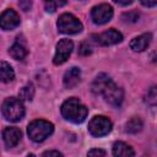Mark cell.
Instances as JSON below:
<instances>
[{
	"mask_svg": "<svg viewBox=\"0 0 157 157\" xmlns=\"http://www.w3.org/2000/svg\"><path fill=\"white\" fill-rule=\"evenodd\" d=\"M61 114L66 120H69L71 123H75V124H78V123H82L86 119V117L88 114V110L77 98L72 97V98L66 99L63 103Z\"/></svg>",
	"mask_w": 157,
	"mask_h": 157,
	"instance_id": "1",
	"label": "cell"
},
{
	"mask_svg": "<svg viewBox=\"0 0 157 157\" xmlns=\"http://www.w3.org/2000/svg\"><path fill=\"white\" fill-rule=\"evenodd\" d=\"M54 126L52 123L43 120V119H37L33 120L28 128H27V134L29 139L34 142H42L44 141L49 135L53 134Z\"/></svg>",
	"mask_w": 157,
	"mask_h": 157,
	"instance_id": "2",
	"label": "cell"
},
{
	"mask_svg": "<svg viewBox=\"0 0 157 157\" xmlns=\"http://www.w3.org/2000/svg\"><path fill=\"white\" fill-rule=\"evenodd\" d=\"M1 110H2V115L5 117V119L13 121V123L20 121L25 115V107L22 102L15 97L6 98L2 103Z\"/></svg>",
	"mask_w": 157,
	"mask_h": 157,
	"instance_id": "3",
	"label": "cell"
},
{
	"mask_svg": "<svg viewBox=\"0 0 157 157\" xmlns=\"http://www.w3.org/2000/svg\"><path fill=\"white\" fill-rule=\"evenodd\" d=\"M58 29L65 34H76L82 31V23L71 13H63L58 20Z\"/></svg>",
	"mask_w": 157,
	"mask_h": 157,
	"instance_id": "4",
	"label": "cell"
},
{
	"mask_svg": "<svg viewBox=\"0 0 157 157\" xmlns=\"http://www.w3.org/2000/svg\"><path fill=\"white\" fill-rule=\"evenodd\" d=\"M112 130V121L103 115H97L91 119L88 123V131L92 136L101 137L109 134Z\"/></svg>",
	"mask_w": 157,
	"mask_h": 157,
	"instance_id": "5",
	"label": "cell"
},
{
	"mask_svg": "<svg viewBox=\"0 0 157 157\" xmlns=\"http://www.w3.org/2000/svg\"><path fill=\"white\" fill-rule=\"evenodd\" d=\"M101 94H103L104 99L109 104H112L113 107H119L121 104L123 99H124V92H123V90L120 87H118L112 80L107 83V86L103 88V91H102Z\"/></svg>",
	"mask_w": 157,
	"mask_h": 157,
	"instance_id": "6",
	"label": "cell"
},
{
	"mask_svg": "<svg viewBox=\"0 0 157 157\" xmlns=\"http://www.w3.org/2000/svg\"><path fill=\"white\" fill-rule=\"evenodd\" d=\"M113 17V7L108 4H101L94 6L91 11V18L96 25H103L110 21Z\"/></svg>",
	"mask_w": 157,
	"mask_h": 157,
	"instance_id": "7",
	"label": "cell"
},
{
	"mask_svg": "<svg viewBox=\"0 0 157 157\" xmlns=\"http://www.w3.org/2000/svg\"><path fill=\"white\" fill-rule=\"evenodd\" d=\"M72 49H74V43H72L70 39H61V40L56 44L55 55H54V59H53L54 64H55V65H61V64H64V63L69 59V56H70Z\"/></svg>",
	"mask_w": 157,
	"mask_h": 157,
	"instance_id": "8",
	"label": "cell"
},
{
	"mask_svg": "<svg viewBox=\"0 0 157 157\" xmlns=\"http://www.w3.org/2000/svg\"><path fill=\"white\" fill-rule=\"evenodd\" d=\"M94 38H96V42L99 43L101 45H113V44L120 43L123 40L121 33L114 28H110L98 36H94Z\"/></svg>",
	"mask_w": 157,
	"mask_h": 157,
	"instance_id": "9",
	"label": "cell"
},
{
	"mask_svg": "<svg viewBox=\"0 0 157 157\" xmlns=\"http://www.w3.org/2000/svg\"><path fill=\"white\" fill-rule=\"evenodd\" d=\"M20 25V16L16 13V11L7 9L5 10L0 16V27L5 31H10L16 28Z\"/></svg>",
	"mask_w": 157,
	"mask_h": 157,
	"instance_id": "10",
	"label": "cell"
},
{
	"mask_svg": "<svg viewBox=\"0 0 157 157\" xmlns=\"http://www.w3.org/2000/svg\"><path fill=\"white\" fill-rule=\"evenodd\" d=\"M21 130L18 128H15V126H10V128H6L2 132V139H4V142L7 147H15L20 140H21Z\"/></svg>",
	"mask_w": 157,
	"mask_h": 157,
	"instance_id": "11",
	"label": "cell"
},
{
	"mask_svg": "<svg viewBox=\"0 0 157 157\" xmlns=\"http://www.w3.org/2000/svg\"><path fill=\"white\" fill-rule=\"evenodd\" d=\"M152 40V36L151 33H144L139 37H135L131 42H130V48L134 52H144L151 43Z\"/></svg>",
	"mask_w": 157,
	"mask_h": 157,
	"instance_id": "12",
	"label": "cell"
},
{
	"mask_svg": "<svg viewBox=\"0 0 157 157\" xmlns=\"http://www.w3.org/2000/svg\"><path fill=\"white\" fill-rule=\"evenodd\" d=\"M81 78V71L78 67H71L69 69L64 75V86L66 88H74Z\"/></svg>",
	"mask_w": 157,
	"mask_h": 157,
	"instance_id": "13",
	"label": "cell"
},
{
	"mask_svg": "<svg viewBox=\"0 0 157 157\" xmlns=\"http://www.w3.org/2000/svg\"><path fill=\"white\" fill-rule=\"evenodd\" d=\"M113 155L118 157H131L135 155V152L128 144L123 141H118L113 145Z\"/></svg>",
	"mask_w": 157,
	"mask_h": 157,
	"instance_id": "14",
	"label": "cell"
},
{
	"mask_svg": "<svg viewBox=\"0 0 157 157\" xmlns=\"http://www.w3.org/2000/svg\"><path fill=\"white\" fill-rule=\"evenodd\" d=\"M15 78V72L12 66L6 61H0V81L1 82H11Z\"/></svg>",
	"mask_w": 157,
	"mask_h": 157,
	"instance_id": "15",
	"label": "cell"
},
{
	"mask_svg": "<svg viewBox=\"0 0 157 157\" xmlns=\"http://www.w3.org/2000/svg\"><path fill=\"white\" fill-rule=\"evenodd\" d=\"M110 80H112V78H110L108 75H105V74L98 75V76L94 78V81L92 82V86H91L92 92H93L94 94H101L102 91H103V88L107 86V83H108Z\"/></svg>",
	"mask_w": 157,
	"mask_h": 157,
	"instance_id": "16",
	"label": "cell"
},
{
	"mask_svg": "<svg viewBox=\"0 0 157 157\" xmlns=\"http://www.w3.org/2000/svg\"><path fill=\"white\" fill-rule=\"evenodd\" d=\"M142 126H144L142 120H141L139 117H134V118H131V119L126 123V125H125V131L129 132V134H136V132H139V131L142 129Z\"/></svg>",
	"mask_w": 157,
	"mask_h": 157,
	"instance_id": "17",
	"label": "cell"
},
{
	"mask_svg": "<svg viewBox=\"0 0 157 157\" xmlns=\"http://www.w3.org/2000/svg\"><path fill=\"white\" fill-rule=\"evenodd\" d=\"M9 54H10L13 59H16V60H22V59L26 58V55H27V50L25 49L23 45L16 43V44H13V45L9 49Z\"/></svg>",
	"mask_w": 157,
	"mask_h": 157,
	"instance_id": "18",
	"label": "cell"
},
{
	"mask_svg": "<svg viewBox=\"0 0 157 157\" xmlns=\"http://www.w3.org/2000/svg\"><path fill=\"white\" fill-rule=\"evenodd\" d=\"M34 96V87L33 85L29 82L27 83L26 86H23L21 90H20V98L21 99H25V101H32Z\"/></svg>",
	"mask_w": 157,
	"mask_h": 157,
	"instance_id": "19",
	"label": "cell"
},
{
	"mask_svg": "<svg viewBox=\"0 0 157 157\" xmlns=\"http://www.w3.org/2000/svg\"><path fill=\"white\" fill-rule=\"evenodd\" d=\"M66 1L67 0H43L45 10L49 11V12H54L56 9L64 6L66 4Z\"/></svg>",
	"mask_w": 157,
	"mask_h": 157,
	"instance_id": "20",
	"label": "cell"
},
{
	"mask_svg": "<svg viewBox=\"0 0 157 157\" xmlns=\"http://www.w3.org/2000/svg\"><path fill=\"white\" fill-rule=\"evenodd\" d=\"M157 101V93H156V87L152 86L148 91H147V96H146V102L151 105H155Z\"/></svg>",
	"mask_w": 157,
	"mask_h": 157,
	"instance_id": "21",
	"label": "cell"
},
{
	"mask_svg": "<svg viewBox=\"0 0 157 157\" xmlns=\"http://www.w3.org/2000/svg\"><path fill=\"white\" fill-rule=\"evenodd\" d=\"M78 53L81 54V55H90L91 53H92V48H91V45L88 44V43H82L81 45H80V49H78Z\"/></svg>",
	"mask_w": 157,
	"mask_h": 157,
	"instance_id": "22",
	"label": "cell"
},
{
	"mask_svg": "<svg viewBox=\"0 0 157 157\" xmlns=\"http://www.w3.org/2000/svg\"><path fill=\"white\" fill-rule=\"evenodd\" d=\"M88 156H105V151L104 150H99V148H92L88 151L87 153Z\"/></svg>",
	"mask_w": 157,
	"mask_h": 157,
	"instance_id": "23",
	"label": "cell"
},
{
	"mask_svg": "<svg viewBox=\"0 0 157 157\" xmlns=\"http://www.w3.org/2000/svg\"><path fill=\"white\" fill-rule=\"evenodd\" d=\"M20 6L25 10V11H28L32 6V1L31 0H20Z\"/></svg>",
	"mask_w": 157,
	"mask_h": 157,
	"instance_id": "24",
	"label": "cell"
},
{
	"mask_svg": "<svg viewBox=\"0 0 157 157\" xmlns=\"http://www.w3.org/2000/svg\"><path fill=\"white\" fill-rule=\"evenodd\" d=\"M123 18H130L129 21L136 22V21L139 20V15H137V13H131V12H129V13H125V15L123 16Z\"/></svg>",
	"mask_w": 157,
	"mask_h": 157,
	"instance_id": "25",
	"label": "cell"
},
{
	"mask_svg": "<svg viewBox=\"0 0 157 157\" xmlns=\"http://www.w3.org/2000/svg\"><path fill=\"white\" fill-rule=\"evenodd\" d=\"M140 2H141L144 6H147V7H153V6L157 4V0H140Z\"/></svg>",
	"mask_w": 157,
	"mask_h": 157,
	"instance_id": "26",
	"label": "cell"
},
{
	"mask_svg": "<svg viewBox=\"0 0 157 157\" xmlns=\"http://www.w3.org/2000/svg\"><path fill=\"white\" fill-rule=\"evenodd\" d=\"M42 156H63V153H60L59 151H45L42 153Z\"/></svg>",
	"mask_w": 157,
	"mask_h": 157,
	"instance_id": "27",
	"label": "cell"
},
{
	"mask_svg": "<svg viewBox=\"0 0 157 157\" xmlns=\"http://www.w3.org/2000/svg\"><path fill=\"white\" fill-rule=\"evenodd\" d=\"M114 2L119 4V5H123V6H126V5H130L132 2V0H113Z\"/></svg>",
	"mask_w": 157,
	"mask_h": 157,
	"instance_id": "28",
	"label": "cell"
}]
</instances>
